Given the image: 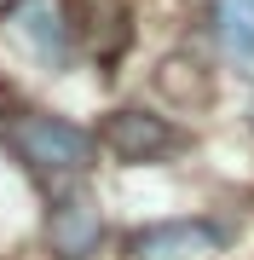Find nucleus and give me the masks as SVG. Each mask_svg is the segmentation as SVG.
Instances as JSON below:
<instances>
[{"mask_svg": "<svg viewBox=\"0 0 254 260\" xmlns=\"http://www.w3.org/2000/svg\"><path fill=\"white\" fill-rule=\"evenodd\" d=\"M231 243L226 220H151L139 232H127L133 260H208Z\"/></svg>", "mask_w": 254, "mask_h": 260, "instance_id": "3", "label": "nucleus"}, {"mask_svg": "<svg viewBox=\"0 0 254 260\" xmlns=\"http://www.w3.org/2000/svg\"><path fill=\"white\" fill-rule=\"evenodd\" d=\"M6 29L12 41L47 70H69L76 58V23H69V6L64 0H6Z\"/></svg>", "mask_w": 254, "mask_h": 260, "instance_id": "2", "label": "nucleus"}, {"mask_svg": "<svg viewBox=\"0 0 254 260\" xmlns=\"http://www.w3.org/2000/svg\"><path fill=\"white\" fill-rule=\"evenodd\" d=\"M98 139L110 145L122 162H162L168 150L185 145V133H179L168 116H156V110H110Z\"/></svg>", "mask_w": 254, "mask_h": 260, "instance_id": "4", "label": "nucleus"}, {"mask_svg": "<svg viewBox=\"0 0 254 260\" xmlns=\"http://www.w3.org/2000/svg\"><path fill=\"white\" fill-rule=\"evenodd\" d=\"M6 145L18 150V162L29 168L35 179H47V185H69V179H81L87 168L98 156V139L87 127L64 116H47V110H23L6 121Z\"/></svg>", "mask_w": 254, "mask_h": 260, "instance_id": "1", "label": "nucleus"}, {"mask_svg": "<svg viewBox=\"0 0 254 260\" xmlns=\"http://www.w3.org/2000/svg\"><path fill=\"white\" fill-rule=\"evenodd\" d=\"M208 35L226 58L254 70V0H208Z\"/></svg>", "mask_w": 254, "mask_h": 260, "instance_id": "6", "label": "nucleus"}, {"mask_svg": "<svg viewBox=\"0 0 254 260\" xmlns=\"http://www.w3.org/2000/svg\"><path fill=\"white\" fill-rule=\"evenodd\" d=\"M47 249L58 260H93L104 249V214L87 197H58L47 214Z\"/></svg>", "mask_w": 254, "mask_h": 260, "instance_id": "5", "label": "nucleus"}]
</instances>
